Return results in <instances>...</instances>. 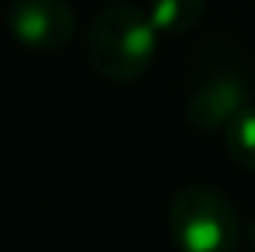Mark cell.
Returning a JSON list of instances; mask_svg holds the SVG:
<instances>
[{
	"label": "cell",
	"mask_w": 255,
	"mask_h": 252,
	"mask_svg": "<svg viewBox=\"0 0 255 252\" xmlns=\"http://www.w3.org/2000/svg\"><path fill=\"white\" fill-rule=\"evenodd\" d=\"M162 32L152 26L149 13L136 6H107L91 19L84 36L87 65L113 84H129L149 71Z\"/></svg>",
	"instance_id": "obj_1"
},
{
	"label": "cell",
	"mask_w": 255,
	"mask_h": 252,
	"mask_svg": "<svg viewBox=\"0 0 255 252\" xmlns=\"http://www.w3.org/2000/svg\"><path fill=\"white\" fill-rule=\"evenodd\" d=\"M168 230L181 252H236V207L210 184H187L171 197Z\"/></svg>",
	"instance_id": "obj_2"
},
{
	"label": "cell",
	"mask_w": 255,
	"mask_h": 252,
	"mask_svg": "<svg viewBox=\"0 0 255 252\" xmlns=\"http://www.w3.org/2000/svg\"><path fill=\"white\" fill-rule=\"evenodd\" d=\"M6 26L23 49L62 52L75 36V13L65 0H13Z\"/></svg>",
	"instance_id": "obj_3"
},
{
	"label": "cell",
	"mask_w": 255,
	"mask_h": 252,
	"mask_svg": "<svg viewBox=\"0 0 255 252\" xmlns=\"http://www.w3.org/2000/svg\"><path fill=\"white\" fill-rule=\"evenodd\" d=\"M249 107V84L236 71H213L187 97V123L197 132H223L226 123Z\"/></svg>",
	"instance_id": "obj_4"
},
{
	"label": "cell",
	"mask_w": 255,
	"mask_h": 252,
	"mask_svg": "<svg viewBox=\"0 0 255 252\" xmlns=\"http://www.w3.org/2000/svg\"><path fill=\"white\" fill-rule=\"evenodd\" d=\"M204 0H152L145 13L162 36H184L204 19Z\"/></svg>",
	"instance_id": "obj_5"
},
{
	"label": "cell",
	"mask_w": 255,
	"mask_h": 252,
	"mask_svg": "<svg viewBox=\"0 0 255 252\" xmlns=\"http://www.w3.org/2000/svg\"><path fill=\"white\" fill-rule=\"evenodd\" d=\"M223 145L230 158L246 171H255V107H246L226 123Z\"/></svg>",
	"instance_id": "obj_6"
},
{
	"label": "cell",
	"mask_w": 255,
	"mask_h": 252,
	"mask_svg": "<svg viewBox=\"0 0 255 252\" xmlns=\"http://www.w3.org/2000/svg\"><path fill=\"white\" fill-rule=\"evenodd\" d=\"M249 246H252V252H255V220H252V227H249Z\"/></svg>",
	"instance_id": "obj_7"
}]
</instances>
